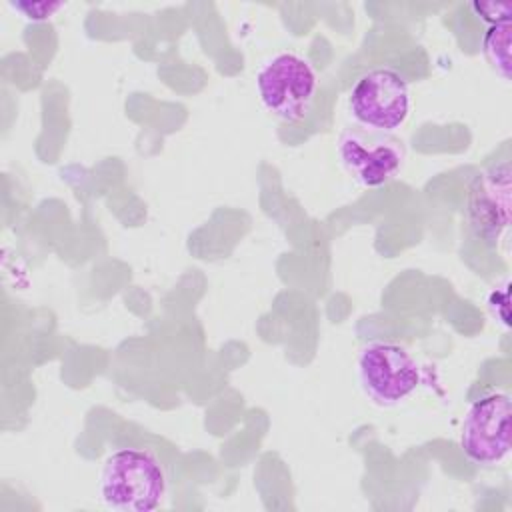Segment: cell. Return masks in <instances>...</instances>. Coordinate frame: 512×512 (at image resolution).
Here are the masks:
<instances>
[{"instance_id": "1", "label": "cell", "mask_w": 512, "mask_h": 512, "mask_svg": "<svg viewBox=\"0 0 512 512\" xmlns=\"http://www.w3.org/2000/svg\"><path fill=\"white\" fill-rule=\"evenodd\" d=\"M98 492L110 510L148 512L166 496V470L146 448H120L104 460Z\"/></svg>"}, {"instance_id": "2", "label": "cell", "mask_w": 512, "mask_h": 512, "mask_svg": "<svg viewBox=\"0 0 512 512\" xmlns=\"http://www.w3.org/2000/svg\"><path fill=\"white\" fill-rule=\"evenodd\" d=\"M262 106L284 122H300L310 114L318 78L312 64L296 52L272 56L256 74Z\"/></svg>"}, {"instance_id": "3", "label": "cell", "mask_w": 512, "mask_h": 512, "mask_svg": "<svg viewBox=\"0 0 512 512\" xmlns=\"http://www.w3.org/2000/svg\"><path fill=\"white\" fill-rule=\"evenodd\" d=\"M358 382L366 398L376 406H396L406 400L422 380L414 356L396 342L366 344L356 362Z\"/></svg>"}, {"instance_id": "4", "label": "cell", "mask_w": 512, "mask_h": 512, "mask_svg": "<svg viewBox=\"0 0 512 512\" xmlns=\"http://www.w3.org/2000/svg\"><path fill=\"white\" fill-rule=\"evenodd\" d=\"M348 110L358 126L392 134L410 114V88L392 68L370 70L352 86Z\"/></svg>"}, {"instance_id": "5", "label": "cell", "mask_w": 512, "mask_h": 512, "mask_svg": "<svg viewBox=\"0 0 512 512\" xmlns=\"http://www.w3.org/2000/svg\"><path fill=\"white\" fill-rule=\"evenodd\" d=\"M338 158L358 184L378 188L398 176L406 160V150L394 134L354 124L338 138Z\"/></svg>"}, {"instance_id": "6", "label": "cell", "mask_w": 512, "mask_h": 512, "mask_svg": "<svg viewBox=\"0 0 512 512\" xmlns=\"http://www.w3.org/2000/svg\"><path fill=\"white\" fill-rule=\"evenodd\" d=\"M510 416L512 402L504 392H490L468 408L460 448L470 462L496 466L510 456Z\"/></svg>"}, {"instance_id": "7", "label": "cell", "mask_w": 512, "mask_h": 512, "mask_svg": "<svg viewBox=\"0 0 512 512\" xmlns=\"http://www.w3.org/2000/svg\"><path fill=\"white\" fill-rule=\"evenodd\" d=\"M470 220L480 236L496 240L510 220V170L508 164L492 168L478 180L470 194Z\"/></svg>"}, {"instance_id": "8", "label": "cell", "mask_w": 512, "mask_h": 512, "mask_svg": "<svg viewBox=\"0 0 512 512\" xmlns=\"http://www.w3.org/2000/svg\"><path fill=\"white\" fill-rule=\"evenodd\" d=\"M482 54L490 68L502 78L510 80V20L492 24L482 38Z\"/></svg>"}, {"instance_id": "9", "label": "cell", "mask_w": 512, "mask_h": 512, "mask_svg": "<svg viewBox=\"0 0 512 512\" xmlns=\"http://www.w3.org/2000/svg\"><path fill=\"white\" fill-rule=\"evenodd\" d=\"M12 8H16V12H20L26 20L42 22L64 8V2H14Z\"/></svg>"}, {"instance_id": "10", "label": "cell", "mask_w": 512, "mask_h": 512, "mask_svg": "<svg viewBox=\"0 0 512 512\" xmlns=\"http://www.w3.org/2000/svg\"><path fill=\"white\" fill-rule=\"evenodd\" d=\"M472 10L484 20L496 24L502 20H510L512 16V8L510 4H502V2H472Z\"/></svg>"}]
</instances>
